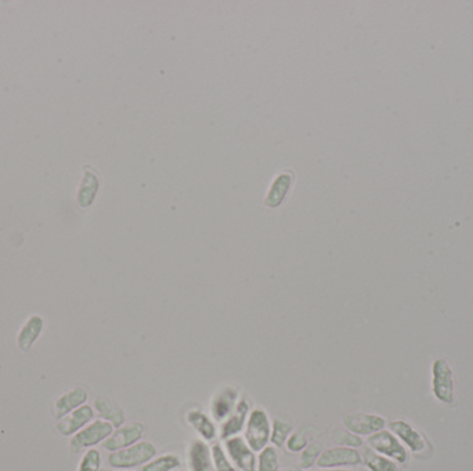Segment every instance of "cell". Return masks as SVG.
I'll return each instance as SVG.
<instances>
[{
	"label": "cell",
	"mask_w": 473,
	"mask_h": 471,
	"mask_svg": "<svg viewBox=\"0 0 473 471\" xmlns=\"http://www.w3.org/2000/svg\"><path fill=\"white\" fill-rule=\"evenodd\" d=\"M157 454V449L150 442H137L125 449L117 451L108 456V463L118 469H131L150 462Z\"/></svg>",
	"instance_id": "1"
},
{
	"label": "cell",
	"mask_w": 473,
	"mask_h": 471,
	"mask_svg": "<svg viewBox=\"0 0 473 471\" xmlns=\"http://www.w3.org/2000/svg\"><path fill=\"white\" fill-rule=\"evenodd\" d=\"M245 437L249 448L255 452L263 451L268 447L270 440V420L263 409H255L251 412Z\"/></svg>",
	"instance_id": "2"
},
{
	"label": "cell",
	"mask_w": 473,
	"mask_h": 471,
	"mask_svg": "<svg viewBox=\"0 0 473 471\" xmlns=\"http://www.w3.org/2000/svg\"><path fill=\"white\" fill-rule=\"evenodd\" d=\"M112 434V424L108 421L97 420L87 426L86 428L80 430L73 435L71 440V451L72 452H80L82 449H86L89 447H93L105 438H108Z\"/></svg>",
	"instance_id": "3"
},
{
	"label": "cell",
	"mask_w": 473,
	"mask_h": 471,
	"mask_svg": "<svg viewBox=\"0 0 473 471\" xmlns=\"http://www.w3.org/2000/svg\"><path fill=\"white\" fill-rule=\"evenodd\" d=\"M433 393L443 403L454 401L453 371L446 359H437L433 365Z\"/></svg>",
	"instance_id": "4"
},
{
	"label": "cell",
	"mask_w": 473,
	"mask_h": 471,
	"mask_svg": "<svg viewBox=\"0 0 473 471\" xmlns=\"http://www.w3.org/2000/svg\"><path fill=\"white\" fill-rule=\"evenodd\" d=\"M226 448L230 458L240 470L256 471V458L249 445L242 438H228L226 441Z\"/></svg>",
	"instance_id": "5"
},
{
	"label": "cell",
	"mask_w": 473,
	"mask_h": 471,
	"mask_svg": "<svg viewBox=\"0 0 473 471\" xmlns=\"http://www.w3.org/2000/svg\"><path fill=\"white\" fill-rule=\"evenodd\" d=\"M370 445L378 452L396 459L398 462H406V449L400 445V442L388 431H378L370 437Z\"/></svg>",
	"instance_id": "6"
},
{
	"label": "cell",
	"mask_w": 473,
	"mask_h": 471,
	"mask_svg": "<svg viewBox=\"0 0 473 471\" xmlns=\"http://www.w3.org/2000/svg\"><path fill=\"white\" fill-rule=\"evenodd\" d=\"M344 426L353 434L370 435L372 433L381 431L385 426V420L382 417L374 416V414L356 413V414H350V416L344 417Z\"/></svg>",
	"instance_id": "7"
},
{
	"label": "cell",
	"mask_w": 473,
	"mask_h": 471,
	"mask_svg": "<svg viewBox=\"0 0 473 471\" xmlns=\"http://www.w3.org/2000/svg\"><path fill=\"white\" fill-rule=\"evenodd\" d=\"M143 431L144 428L140 423H133L126 427H122L107 438V441L104 442V448L114 452L125 449L136 444L143 437Z\"/></svg>",
	"instance_id": "8"
},
{
	"label": "cell",
	"mask_w": 473,
	"mask_h": 471,
	"mask_svg": "<svg viewBox=\"0 0 473 471\" xmlns=\"http://www.w3.org/2000/svg\"><path fill=\"white\" fill-rule=\"evenodd\" d=\"M361 462V458L358 452L350 448H334L323 452L319 459L317 465L319 468H338V466H353L358 465Z\"/></svg>",
	"instance_id": "9"
},
{
	"label": "cell",
	"mask_w": 473,
	"mask_h": 471,
	"mask_svg": "<svg viewBox=\"0 0 473 471\" xmlns=\"http://www.w3.org/2000/svg\"><path fill=\"white\" fill-rule=\"evenodd\" d=\"M93 409L89 405H82L80 408L72 410L69 414L64 416L57 424L59 431L63 435H71L85 427L93 419Z\"/></svg>",
	"instance_id": "10"
},
{
	"label": "cell",
	"mask_w": 473,
	"mask_h": 471,
	"mask_svg": "<svg viewBox=\"0 0 473 471\" xmlns=\"http://www.w3.org/2000/svg\"><path fill=\"white\" fill-rule=\"evenodd\" d=\"M238 400V391L231 387L223 389L212 401V414L216 420L221 421L227 416L231 414V412L237 406Z\"/></svg>",
	"instance_id": "11"
},
{
	"label": "cell",
	"mask_w": 473,
	"mask_h": 471,
	"mask_svg": "<svg viewBox=\"0 0 473 471\" xmlns=\"http://www.w3.org/2000/svg\"><path fill=\"white\" fill-rule=\"evenodd\" d=\"M87 400L86 390L78 387L68 393H64L54 405V416L57 419H63L64 416L69 414L72 410L80 408Z\"/></svg>",
	"instance_id": "12"
},
{
	"label": "cell",
	"mask_w": 473,
	"mask_h": 471,
	"mask_svg": "<svg viewBox=\"0 0 473 471\" xmlns=\"http://www.w3.org/2000/svg\"><path fill=\"white\" fill-rule=\"evenodd\" d=\"M248 412H249V405L245 400H241L235 406V409L233 410V413L230 414L228 420L221 427L223 440H228L242 430L245 420L248 417Z\"/></svg>",
	"instance_id": "13"
},
{
	"label": "cell",
	"mask_w": 473,
	"mask_h": 471,
	"mask_svg": "<svg viewBox=\"0 0 473 471\" xmlns=\"http://www.w3.org/2000/svg\"><path fill=\"white\" fill-rule=\"evenodd\" d=\"M292 181H293V172L285 170V172L279 173L274 179V181L271 184L270 191H269V194H268V197L265 200L266 206H269V207L279 206V203L284 201V198H285V195H286Z\"/></svg>",
	"instance_id": "14"
},
{
	"label": "cell",
	"mask_w": 473,
	"mask_h": 471,
	"mask_svg": "<svg viewBox=\"0 0 473 471\" xmlns=\"http://www.w3.org/2000/svg\"><path fill=\"white\" fill-rule=\"evenodd\" d=\"M42 329H43V320L38 315L31 317L18 334V338H17L18 347L22 351H29L34 343L38 340V337L41 336Z\"/></svg>",
	"instance_id": "15"
},
{
	"label": "cell",
	"mask_w": 473,
	"mask_h": 471,
	"mask_svg": "<svg viewBox=\"0 0 473 471\" xmlns=\"http://www.w3.org/2000/svg\"><path fill=\"white\" fill-rule=\"evenodd\" d=\"M94 406L97 409V412L105 419L108 420L112 426L115 427H121L125 423V413L122 410V408L117 404L114 400L105 398V397H97L94 401Z\"/></svg>",
	"instance_id": "16"
},
{
	"label": "cell",
	"mask_w": 473,
	"mask_h": 471,
	"mask_svg": "<svg viewBox=\"0 0 473 471\" xmlns=\"http://www.w3.org/2000/svg\"><path fill=\"white\" fill-rule=\"evenodd\" d=\"M99 187H100L99 177L93 172L86 170L83 173V179L78 191V203L82 207H89L96 198Z\"/></svg>",
	"instance_id": "17"
},
{
	"label": "cell",
	"mask_w": 473,
	"mask_h": 471,
	"mask_svg": "<svg viewBox=\"0 0 473 471\" xmlns=\"http://www.w3.org/2000/svg\"><path fill=\"white\" fill-rule=\"evenodd\" d=\"M191 471H214L210 461V452L203 441H194L190 448Z\"/></svg>",
	"instance_id": "18"
},
{
	"label": "cell",
	"mask_w": 473,
	"mask_h": 471,
	"mask_svg": "<svg viewBox=\"0 0 473 471\" xmlns=\"http://www.w3.org/2000/svg\"><path fill=\"white\" fill-rule=\"evenodd\" d=\"M391 427L412 451L418 452L423 448L422 437L416 431H414L405 421H393L391 423Z\"/></svg>",
	"instance_id": "19"
},
{
	"label": "cell",
	"mask_w": 473,
	"mask_h": 471,
	"mask_svg": "<svg viewBox=\"0 0 473 471\" xmlns=\"http://www.w3.org/2000/svg\"><path fill=\"white\" fill-rule=\"evenodd\" d=\"M189 423L203 435L205 440L210 441L216 437L214 424L200 410H190L187 414Z\"/></svg>",
	"instance_id": "20"
},
{
	"label": "cell",
	"mask_w": 473,
	"mask_h": 471,
	"mask_svg": "<svg viewBox=\"0 0 473 471\" xmlns=\"http://www.w3.org/2000/svg\"><path fill=\"white\" fill-rule=\"evenodd\" d=\"M364 462L371 471H399L395 463H392L386 458L377 455L370 448L364 449Z\"/></svg>",
	"instance_id": "21"
},
{
	"label": "cell",
	"mask_w": 473,
	"mask_h": 471,
	"mask_svg": "<svg viewBox=\"0 0 473 471\" xmlns=\"http://www.w3.org/2000/svg\"><path fill=\"white\" fill-rule=\"evenodd\" d=\"M180 466V461L175 455H165L143 468V471H172Z\"/></svg>",
	"instance_id": "22"
},
{
	"label": "cell",
	"mask_w": 473,
	"mask_h": 471,
	"mask_svg": "<svg viewBox=\"0 0 473 471\" xmlns=\"http://www.w3.org/2000/svg\"><path fill=\"white\" fill-rule=\"evenodd\" d=\"M292 431V424L286 423V421H282L279 419H275L272 421V433H271V442L275 445V447H282L286 440H288V435L291 434Z\"/></svg>",
	"instance_id": "23"
},
{
	"label": "cell",
	"mask_w": 473,
	"mask_h": 471,
	"mask_svg": "<svg viewBox=\"0 0 473 471\" xmlns=\"http://www.w3.org/2000/svg\"><path fill=\"white\" fill-rule=\"evenodd\" d=\"M278 470V454L272 447H266L259 456V471Z\"/></svg>",
	"instance_id": "24"
},
{
	"label": "cell",
	"mask_w": 473,
	"mask_h": 471,
	"mask_svg": "<svg viewBox=\"0 0 473 471\" xmlns=\"http://www.w3.org/2000/svg\"><path fill=\"white\" fill-rule=\"evenodd\" d=\"M321 452H323L321 447L317 445V444L306 447L305 451L302 452V456H300V468L305 469V470L310 469L314 465V462H317Z\"/></svg>",
	"instance_id": "25"
},
{
	"label": "cell",
	"mask_w": 473,
	"mask_h": 471,
	"mask_svg": "<svg viewBox=\"0 0 473 471\" xmlns=\"http://www.w3.org/2000/svg\"><path fill=\"white\" fill-rule=\"evenodd\" d=\"M100 465H101V458H100L99 451L90 449L83 456L78 471H99Z\"/></svg>",
	"instance_id": "26"
},
{
	"label": "cell",
	"mask_w": 473,
	"mask_h": 471,
	"mask_svg": "<svg viewBox=\"0 0 473 471\" xmlns=\"http://www.w3.org/2000/svg\"><path fill=\"white\" fill-rule=\"evenodd\" d=\"M212 458L214 462V468L217 471H235V469L231 466L228 459L226 458V454L223 452L220 445H214L212 448Z\"/></svg>",
	"instance_id": "27"
},
{
	"label": "cell",
	"mask_w": 473,
	"mask_h": 471,
	"mask_svg": "<svg viewBox=\"0 0 473 471\" xmlns=\"http://www.w3.org/2000/svg\"><path fill=\"white\" fill-rule=\"evenodd\" d=\"M306 445H307V440L302 433H296L289 440H286V448L291 452H299V451L305 449Z\"/></svg>",
	"instance_id": "28"
},
{
	"label": "cell",
	"mask_w": 473,
	"mask_h": 471,
	"mask_svg": "<svg viewBox=\"0 0 473 471\" xmlns=\"http://www.w3.org/2000/svg\"><path fill=\"white\" fill-rule=\"evenodd\" d=\"M338 442L340 445H347V447H360L361 438L357 437L356 434L350 433H339Z\"/></svg>",
	"instance_id": "29"
},
{
	"label": "cell",
	"mask_w": 473,
	"mask_h": 471,
	"mask_svg": "<svg viewBox=\"0 0 473 471\" xmlns=\"http://www.w3.org/2000/svg\"><path fill=\"white\" fill-rule=\"evenodd\" d=\"M317 471H349V470H317Z\"/></svg>",
	"instance_id": "30"
},
{
	"label": "cell",
	"mask_w": 473,
	"mask_h": 471,
	"mask_svg": "<svg viewBox=\"0 0 473 471\" xmlns=\"http://www.w3.org/2000/svg\"><path fill=\"white\" fill-rule=\"evenodd\" d=\"M282 471H292V470H282Z\"/></svg>",
	"instance_id": "31"
}]
</instances>
